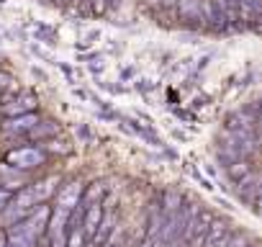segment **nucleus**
Masks as SVG:
<instances>
[{
    "label": "nucleus",
    "mask_w": 262,
    "mask_h": 247,
    "mask_svg": "<svg viewBox=\"0 0 262 247\" xmlns=\"http://www.w3.org/2000/svg\"><path fill=\"white\" fill-rule=\"evenodd\" d=\"M6 162L18 168V170H34V168H41L47 162V152L39 145H24V147L11 150L6 155Z\"/></svg>",
    "instance_id": "nucleus-1"
},
{
    "label": "nucleus",
    "mask_w": 262,
    "mask_h": 247,
    "mask_svg": "<svg viewBox=\"0 0 262 247\" xmlns=\"http://www.w3.org/2000/svg\"><path fill=\"white\" fill-rule=\"evenodd\" d=\"M41 118L36 116V111H29V113H18V116H6L0 121V132L8 134V137H26L29 129H34Z\"/></svg>",
    "instance_id": "nucleus-2"
},
{
    "label": "nucleus",
    "mask_w": 262,
    "mask_h": 247,
    "mask_svg": "<svg viewBox=\"0 0 262 247\" xmlns=\"http://www.w3.org/2000/svg\"><path fill=\"white\" fill-rule=\"evenodd\" d=\"M26 183H29V170H18L8 162H0V186L6 191H11V193L21 191V188H26Z\"/></svg>",
    "instance_id": "nucleus-3"
},
{
    "label": "nucleus",
    "mask_w": 262,
    "mask_h": 247,
    "mask_svg": "<svg viewBox=\"0 0 262 247\" xmlns=\"http://www.w3.org/2000/svg\"><path fill=\"white\" fill-rule=\"evenodd\" d=\"M54 196H57V206L72 211V209L80 203V198H82V183H80V180H70V183L59 186Z\"/></svg>",
    "instance_id": "nucleus-4"
},
{
    "label": "nucleus",
    "mask_w": 262,
    "mask_h": 247,
    "mask_svg": "<svg viewBox=\"0 0 262 247\" xmlns=\"http://www.w3.org/2000/svg\"><path fill=\"white\" fill-rule=\"evenodd\" d=\"M36 106H39L36 95H31V93H21L18 98H13V100H6L3 106H0V113H3V116H18V113L36 111Z\"/></svg>",
    "instance_id": "nucleus-5"
},
{
    "label": "nucleus",
    "mask_w": 262,
    "mask_h": 247,
    "mask_svg": "<svg viewBox=\"0 0 262 247\" xmlns=\"http://www.w3.org/2000/svg\"><path fill=\"white\" fill-rule=\"evenodd\" d=\"M175 13L183 24L188 26H198L203 18H201V0H178V6H175Z\"/></svg>",
    "instance_id": "nucleus-6"
},
{
    "label": "nucleus",
    "mask_w": 262,
    "mask_h": 247,
    "mask_svg": "<svg viewBox=\"0 0 262 247\" xmlns=\"http://www.w3.org/2000/svg\"><path fill=\"white\" fill-rule=\"evenodd\" d=\"M100 221H103V206L100 203H90L85 209V216H82V232H85L88 239L95 234V229H98Z\"/></svg>",
    "instance_id": "nucleus-7"
},
{
    "label": "nucleus",
    "mask_w": 262,
    "mask_h": 247,
    "mask_svg": "<svg viewBox=\"0 0 262 247\" xmlns=\"http://www.w3.org/2000/svg\"><path fill=\"white\" fill-rule=\"evenodd\" d=\"M57 134H59V123L57 121H39L34 129L26 132V137L29 139H36V142H47V139H52Z\"/></svg>",
    "instance_id": "nucleus-8"
},
{
    "label": "nucleus",
    "mask_w": 262,
    "mask_h": 247,
    "mask_svg": "<svg viewBox=\"0 0 262 247\" xmlns=\"http://www.w3.org/2000/svg\"><path fill=\"white\" fill-rule=\"evenodd\" d=\"M57 183H59V178H57V175H54V178H47V180H41V183H34V186H31V191H34L36 201H39V203H44L49 196H54V193H57Z\"/></svg>",
    "instance_id": "nucleus-9"
},
{
    "label": "nucleus",
    "mask_w": 262,
    "mask_h": 247,
    "mask_svg": "<svg viewBox=\"0 0 262 247\" xmlns=\"http://www.w3.org/2000/svg\"><path fill=\"white\" fill-rule=\"evenodd\" d=\"M183 201H185V198H183L178 191H165V193H162V198H160V209H162V214L167 216V214H175V211H180Z\"/></svg>",
    "instance_id": "nucleus-10"
},
{
    "label": "nucleus",
    "mask_w": 262,
    "mask_h": 247,
    "mask_svg": "<svg viewBox=\"0 0 262 247\" xmlns=\"http://www.w3.org/2000/svg\"><path fill=\"white\" fill-rule=\"evenodd\" d=\"M103 193H105V183H103V180H95V183H90V186H88V191H82V198H80V203H82V206L100 203Z\"/></svg>",
    "instance_id": "nucleus-11"
},
{
    "label": "nucleus",
    "mask_w": 262,
    "mask_h": 247,
    "mask_svg": "<svg viewBox=\"0 0 262 247\" xmlns=\"http://www.w3.org/2000/svg\"><path fill=\"white\" fill-rule=\"evenodd\" d=\"M224 234H229V221L226 219H216L208 224V232H206V242H213V239H221Z\"/></svg>",
    "instance_id": "nucleus-12"
},
{
    "label": "nucleus",
    "mask_w": 262,
    "mask_h": 247,
    "mask_svg": "<svg viewBox=\"0 0 262 247\" xmlns=\"http://www.w3.org/2000/svg\"><path fill=\"white\" fill-rule=\"evenodd\" d=\"M226 168H229V175H231L234 180H239L242 175H247V173H249V162H247V157H239V160L229 162Z\"/></svg>",
    "instance_id": "nucleus-13"
},
{
    "label": "nucleus",
    "mask_w": 262,
    "mask_h": 247,
    "mask_svg": "<svg viewBox=\"0 0 262 247\" xmlns=\"http://www.w3.org/2000/svg\"><path fill=\"white\" fill-rule=\"evenodd\" d=\"M67 247H85V232H82V227L67 232Z\"/></svg>",
    "instance_id": "nucleus-14"
},
{
    "label": "nucleus",
    "mask_w": 262,
    "mask_h": 247,
    "mask_svg": "<svg viewBox=\"0 0 262 247\" xmlns=\"http://www.w3.org/2000/svg\"><path fill=\"white\" fill-rule=\"evenodd\" d=\"M11 196H13V193H11V191H6V188H3V186H0V206H6V203H8V201H11Z\"/></svg>",
    "instance_id": "nucleus-15"
},
{
    "label": "nucleus",
    "mask_w": 262,
    "mask_h": 247,
    "mask_svg": "<svg viewBox=\"0 0 262 247\" xmlns=\"http://www.w3.org/2000/svg\"><path fill=\"white\" fill-rule=\"evenodd\" d=\"M175 6H178V0H162V8H172L175 11Z\"/></svg>",
    "instance_id": "nucleus-16"
},
{
    "label": "nucleus",
    "mask_w": 262,
    "mask_h": 247,
    "mask_svg": "<svg viewBox=\"0 0 262 247\" xmlns=\"http://www.w3.org/2000/svg\"><path fill=\"white\" fill-rule=\"evenodd\" d=\"M0 247H8V239H6V232H0Z\"/></svg>",
    "instance_id": "nucleus-17"
},
{
    "label": "nucleus",
    "mask_w": 262,
    "mask_h": 247,
    "mask_svg": "<svg viewBox=\"0 0 262 247\" xmlns=\"http://www.w3.org/2000/svg\"><path fill=\"white\" fill-rule=\"evenodd\" d=\"M54 6H64V3H70V0H52Z\"/></svg>",
    "instance_id": "nucleus-18"
},
{
    "label": "nucleus",
    "mask_w": 262,
    "mask_h": 247,
    "mask_svg": "<svg viewBox=\"0 0 262 247\" xmlns=\"http://www.w3.org/2000/svg\"><path fill=\"white\" fill-rule=\"evenodd\" d=\"M85 247H98V244H95V242H88V244H85Z\"/></svg>",
    "instance_id": "nucleus-19"
},
{
    "label": "nucleus",
    "mask_w": 262,
    "mask_h": 247,
    "mask_svg": "<svg viewBox=\"0 0 262 247\" xmlns=\"http://www.w3.org/2000/svg\"><path fill=\"white\" fill-rule=\"evenodd\" d=\"M249 3H262V0H249Z\"/></svg>",
    "instance_id": "nucleus-20"
},
{
    "label": "nucleus",
    "mask_w": 262,
    "mask_h": 247,
    "mask_svg": "<svg viewBox=\"0 0 262 247\" xmlns=\"http://www.w3.org/2000/svg\"><path fill=\"white\" fill-rule=\"evenodd\" d=\"M116 247H121V244H116Z\"/></svg>",
    "instance_id": "nucleus-21"
}]
</instances>
